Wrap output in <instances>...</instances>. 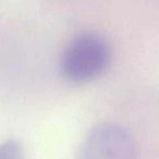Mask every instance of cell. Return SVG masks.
Returning a JSON list of instances; mask_svg holds the SVG:
<instances>
[{"label": "cell", "instance_id": "cell-1", "mask_svg": "<svg viewBox=\"0 0 159 159\" xmlns=\"http://www.w3.org/2000/svg\"><path fill=\"white\" fill-rule=\"evenodd\" d=\"M111 62V48L104 37L86 33L70 43L60 61L61 73L76 84L89 83L102 76Z\"/></svg>", "mask_w": 159, "mask_h": 159}, {"label": "cell", "instance_id": "cell-2", "mask_svg": "<svg viewBox=\"0 0 159 159\" xmlns=\"http://www.w3.org/2000/svg\"><path fill=\"white\" fill-rule=\"evenodd\" d=\"M77 159H137L131 134L110 122L96 124L83 139Z\"/></svg>", "mask_w": 159, "mask_h": 159}, {"label": "cell", "instance_id": "cell-3", "mask_svg": "<svg viewBox=\"0 0 159 159\" xmlns=\"http://www.w3.org/2000/svg\"><path fill=\"white\" fill-rule=\"evenodd\" d=\"M0 159H24L21 144L16 139H7L0 144Z\"/></svg>", "mask_w": 159, "mask_h": 159}]
</instances>
